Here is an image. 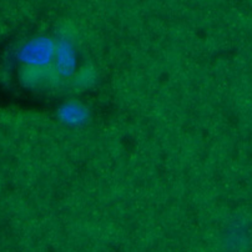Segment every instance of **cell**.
I'll return each instance as SVG.
<instances>
[{"mask_svg":"<svg viewBox=\"0 0 252 252\" xmlns=\"http://www.w3.org/2000/svg\"><path fill=\"white\" fill-rule=\"evenodd\" d=\"M89 118L88 109L76 101H70L62 105L59 109V119L69 126H81Z\"/></svg>","mask_w":252,"mask_h":252,"instance_id":"3","label":"cell"},{"mask_svg":"<svg viewBox=\"0 0 252 252\" xmlns=\"http://www.w3.org/2000/svg\"><path fill=\"white\" fill-rule=\"evenodd\" d=\"M55 71L59 76L69 78L74 74L76 65V57L73 44L67 39H63L55 46Z\"/></svg>","mask_w":252,"mask_h":252,"instance_id":"2","label":"cell"},{"mask_svg":"<svg viewBox=\"0 0 252 252\" xmlns=\"http://www.w3.org/2000/svg\"><path fill=\"white\" fill-rule=\"evenodd\" d=\"M22 55L30 67H46L55 58V45L48 39H36L25 46Z\"/></svg>","mask_w":252,"mask_h":252,"instance_id":"1","label":"cell"},{"mask_svg":"<svg viewBox=\"0 0 252 252\" xmlns=\"http://www.w3.org/2000/svg\"><path fill=\"white\" fill-rule=\"evenodd\" d=\"M95 73L92 67H85L76 75V85L80 88H89L92 86L95 81Z\"/></svg>","mask_w":252,"mask_h":252,"instance_id":"4","label":"cell"}]
</instances>
